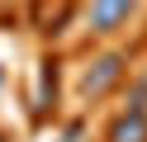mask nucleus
Wrapping results in <instances>:
<instances>
[{"label":"nucleus","instance_id":"obj_1","mask_svg":"<svg viewBox=\"0 0 147 142\" xmlns=\"http://www.w3.org/2000/svg\"><path fill=\"white\" fill-rule=\"evenodd\" d=\"M119 71H123V57H114V52H109V57H100V62L86 71V95H105L109 85L119 81Z\"/></svg>","mask_w":147,"mask_h":142},{"label":"nucleus","instance_id":"obj_2","mask_svg":"<svg viewBox=\"0 0 147 142\" xmlns=\"http://www.w3.org/2000/svg\"><path fill=\"white\" fill-rule=\"evenodd\" d=\"M128 9H133V0H95V9H90V24L100 28V33H109V28H119L128 19Z\"/></svg>","mask_w":147,"mask_h":142},{"label":"nucleus","instance_id":"obj_4","mask_svg":"<svg viewBox=\"0 0 147 142\" xmlns=\"http://www.w3.org/2000/svg\"><path fill=\"white\" fill-rule=\"evenodd\" d=\"M133 100H138L133 109H142V114H147V85H138V90H133Z\"/></svg>","mask_w":147,"mask_h":142},{"label":"nucleus","instance_id":"obj_3","mask_svg":"<svg viewBox=\"0 0 147 142\" xmlns=\"http://www.w3.org/2000/svg\"><path fill=\"white\" fill-rule=\"evenodd\" d=\"M109 142H147V114L133 109L128 118H119L114 133H109Z\"/></svg>","mask_w":147,"mask_h":142}]
</instances>
